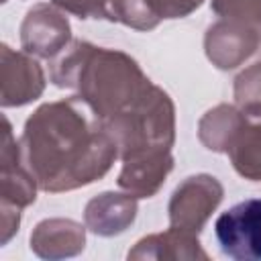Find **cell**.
Wrapping results in <instances>:
<instances>
[{
  "label": "cell",
  "mask_w": 261,
  "mask_h": 261,
  "mask_svg": "<svg viewBox=\"0 0 261 261\" xmlns=\"http://www.w3.org/2000/svg\"><path fill=\"white\" fill-rule=\"evenodd\" d=\"M82 98L41 106L24 126L22 151L41 188L69 190L100 177L116 155V141L96 122Z\"/></svg>",
  "instance_id": "6da1fadb"
},
{
  "label": "cell",
  "mask_w": 261,
  "mask_h": 261,
  "mask_svg": "<svg viewBox=\"0 0 261 261\" xmlns=\"http://www.w3.org/2000/svg\"><path fill=\"white\" fill-rule=\"evenodd\" d=\"M214 234L224 255L230 259H261V198H249L214 222Z\"/></svg>",
  "instance_id": "7a4b0ae2"
},
{
  "label": "cell",
  "mask_w": 261,
  "mask_h": 261,
  "mask_svg": "<svg viewBox=\"0 0 261 261\" xmlns=\"http://www.w3.org/2000/svg\"><path fill=\"white\" fill-rule=\"evenodd\" d=\"M69 37V24L55 10L37 6L27 14L22 24V45L27 51H35L43 57L53 55Z\"/></svg>",
  "instance_id": "3957f363"
},
{
  "label": "cell",
  "mask_w": 261,
  "mask_h": 261,
  "mask_svg": "<svg viewBox=\"0 0 261 261\" xmlns=\"http://www.w3.org/2000/svg\"><path fill=\"white\" fill-rule=\"evenodd\" d=\"M220 186L210 175H196L188 177V181L175 190L173 202H171V220L173 222H190L196 228L200 226L196 220V212L202 216V220L208 216V210L214 208L220 200Z\"/></svg>",
  "instance_id": "277c9868"
},
{
  "label": "cell",
  "mask_w": 261,
  "mask_h": 261,
  "mask_svg": "<svg viewBox=\"0 0 261 261\" xmlns=\"http://www.w3.org/2000/svg\"><path fill=\"white\" fill-rule=\"evenodd\" d=\"M12 57H14V63H10L8 55L4 53V69L12 71L14 80L18 82H10V73L4 71V82H2V104L4 106L24 104L33 100L35 96H39L43 90V75H41L39 65L18 53H12Z\"/></svg>",
  "instance_id": "5b68a950"
},
{
  "label": "cell",
  "mask_w": 261,
  "mask_h": 261,
  "mask_svg": "<svg viewBox=\"0 0 261 261\" xmlns=\"http://www.w3.org/2000/svg\"><path fill=\"white\" fill-rule=\"evenodd\" d=\"M251 116L253 120L249 128L228 149L239 173L251 179H261V110H253Z\"/></svg>",
  "instance_id": "8992f818"
},
{
  "label": "cell",
  "mask_w": 261,
  "mask_h": 261,
  "mask_svg": "<svg viewBox=\"0 0 261 261\" xmlns=\"http://www.w3.org/2000/svg\"><path fill=\"white\" fill-rule=\"evenodd\" d=\"M200 2L202 0H145V10L157 22V18L184 16L196 6H200Z\"/></svg>",
  "instance_id": "52a82bcc"
},
{
  "label": "cell",
  "mask_w": 261,
  "mask_h": 261,
  "mask_svg": "<svg viewBox=\"0 0 261 261\" xmlns=\"http://www.w3.org/2000/svg\"><path fill=\"white\" fill-rule=\"evenodd\" d=\"M55 4L67 8L69 12H75L80 14L82 18H88V16H108V10H106V0H53Z\"/></svg>",
  "instance_id": "ba28073f"
}]
</instances>
